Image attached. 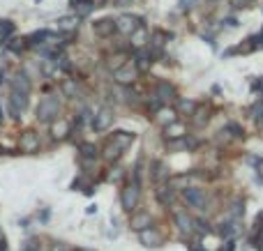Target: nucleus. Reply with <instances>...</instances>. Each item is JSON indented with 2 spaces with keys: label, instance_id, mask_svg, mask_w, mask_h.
<instances>
[{
  "label": "nucleus",
  "instance_id": "obj_1",
  "mask_svg": "<svg viewBox=\"0 0 263 251\" xmlns=\"http://www.w3.org/2000/svg\"><path fill=\"white\" fill-rule=\"evenodd\" d=\"M182 196H185V201H187L189 205H194V207H201L206 205V196H203L201 189H194V187H189V189H185L182 192Z\"/></svg>",
  "mask_w": 263,
  "mask_h": 251
},
{
  "label": "nucleus",
  "instance_id": "obj_2",
  "mask_svg": "<svg viewBox=\"0 0 263 251\" xmlns=\"http://www.w3.org/2000/svg\"><path fill=\"white\" fill-rule=\"evenodd\" d=\"M139 238H141V242L146 247H159L162 245V235L157 231H141L139 233Z\"/></svg>",
  "mask_w": 263,
  "mask_h": 251
},
{
  "label": "nucleus",
  "instance_id": "obj_3",
  "mask_svg": "<svg viewBox=\"0 0 263 251\" xmlns=\"http://www.w3.org/2000/svg\"><path fill=\"white\" fill-rule=\"evenodd\" d=\"M136 201H139V189H136V185L127 187L125 194H122V205H125V210H132L136 205Z\"/></svg>",
  "mask_w": 263,
  "mask_h": 251
},
{
  "label": "nucleus",
  "instance_id": "obj_4",
  "mask_svg": "<svg viewBox=\"0 0 263 251\" xmlns=\"http://www.w3.org/2000/svg\"><path fill=\"white\" fill-rule=\"evenodd\" d=\"M51 113H53V115L58 113V104L51 101V100H44V101H42V106H40V115L44 120H49V118H51Z\"/></svg>",
  "mask_w": 263,
  "mask_h": 251
},
{
  "label": "nucleus",
  "instance_id": "obj_5",
  "mask_svg": "<svg viewBox=\"0 0 263 251\" xmlns=\"http://www.w3.org/2000/svg\"><path fill=\"white\" fill-rule=\"evenodd\" d=\"M132 226L134 228H139V231H143L146 226H150V217L143 212V214H136V217H132Z\"/></svg>",
  "mask_w": 263,
  "mask_h": 251
},
{
  "label": "nucleus",
  "instance_id": "obj_6",
  "mask_svg": "<svg viewBox=\"0 0 263 251\" xmlns=\"http://www.w3.org/2000/svg\"><path fill=\"white\" fill-rule=\"evenodd\" d=\"M175 221H178V226H180L182 231H189V228H192V219H189L185 212H178V214H175Z\"/></svg>",
  "mask_w": 263,
  "mask_h": 251
},
{
  "label": "nucleus",
  "instance_id": "obj_7",
  "mask_svg": "<svg viewBox=\"0 0 263 251\" xmlns=\"http://www.w3.org/2000/svg\"><path fill=\"white\" fill-rule=\"evenodd\" d=\"M136 28V19H129V16H125V19H120V30H125V33H129V30H134Z\"/></svg>",
  "mask_w": 263,
  "mask_h": 251
},
{
  "label": "nucleus",
  "instance_id": "obj_8",
  "mask_svg": "<svg viewBox=\"0 0 263 251\" xmlns=\"http://www.w3.org/2000/svg\"><path fill=\"white\" fill-rule=\"evenodd\" d=\"M108 118H111V115H108V111H102L100 118H97V122H95V127H97V129H102V127L108 122Z\"/></svg>",
  "mask_w": 263,
  "mask_h": 251
},
{
  "label": "nucleus",
  "instance_id": "obj_9",
  "mask_svg": "<svg viewBox=\"0 0 263 251\" xmlns=\"http://www.w3.org/2000/svg\"><path fill=\"white\" fill-rule=\"evenodd\" d=\"M35 143H37V141H35V136H28V139L23 141V148H28V150H30V148H35Z\"/></svg>",
  "mask_w": 263,
  "mask_h": 251
},
{
  "label": "nucleus",
  "instance_id": "obj_10",
  "mask_svg": "<svg viewBox=\"0 0 263 251\" xmlns=\"http://www.w3.org/2000/svg\"><path fill=\"white\" fill-rule=\"evenodd\" d=\"M23 251H35V249H30V247H26V249H23Z\"/></svg>",
  "mask_w": 263,
  "mask_h": 251
}]
</instances>
